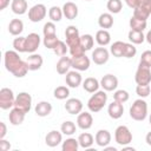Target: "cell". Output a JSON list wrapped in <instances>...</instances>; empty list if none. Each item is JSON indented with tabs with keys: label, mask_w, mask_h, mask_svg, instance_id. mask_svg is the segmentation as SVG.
Listing matches in <instances>:
<instances>
[{
	"label": "cell",
	"mask_w": 151,
	"mask_h": 151,
	"mask_svg": "<svg viewBox=\"0 0 151 151\" xmlns=\"http://www.w3.org/2000/svg\"><path fill=\"white\" fill-rule=\"evenodd\" d=\"M4 63H5V67L6 70L12 73L14 77L17 78H22L27 74V72L29 71L27 67L26 61H24L20 57H19V52L14 51H6L4 54Z\"/></svg>",
	"instance_id": "1"
},
{
	"label": "cell",
	"mask_w": 151,
	"mask_h": 151,
	"mask_svg": "<svg viewBox=\"0 0 151 151\" xmlns=\"http://www.w3.org/2000/svg\"><path fill=\"white\" fill-rule=\"evenodd\" d=\"M130 117L137 122H143L147 117V103L143 98L133 101L130 107Z\"/></svg>",
	"instance_id": "2"
},
{
	"label": "cell",
	"mask_w": 151,
	"mask_h": 151,
	"mask_svg": "<svg viewBox=\"0 0 151 151\" xmlns=\"http://www.w3.org/2000/svg\"><path fill=\"white\" fill-rule=\"evenodd\" d=\"M107 101V94L105 91H97L87 101V107L91 112H99Z\"/></svg>",
	"instance_id": "3"
},
{
	"label": "cell",
	"mask_w": 151,
	"mask_h": 151,
	"mask_svg": "<svg viewBox=\"0 0 151 151\" xmlns=\"http://www.w3.org/2000/svg\"><path fill=\"white\" fill-rule=\"evenodd\" d=\"M114 139H116L117 144H119L122 146H126L127 144H130L132 142V133L127 126L120 125L114 131Z\"/></svg>",
	"instance_id": "4"
},
{
	"label": "cell",
	"mask_w": 151,
	"mask_h": 151,
	"mask_svg": "<svg viewBox=\"0 0 151 151\" xmlns=\"http://www.w3.org/2000/svg\"><path fill=\"white\" fill-rule=\"evenodd\" d=\"M15 97L11 88L2 87L0 90V107L2 110H8L11 107H14Z\"/></svg>",
	"instance_id": "5"
},
{
	"label": "cell",
	"mask_w": 151,
	"mask_h": 151,
	"mask_svg": "<svg viewBox=\"0 0 151 151\" xmlns=\"http://www.w3.org/2000/svg\"><path fill=\"white\" fill-rule=\"evenodd\" d=\"M14 107L24 111L25 113H28L31 107H32V97H31V94L27 93V92H20L15 97Z\"/></svg>",
	"instance_id": "6"
},
{
	"label": "cell",
	"mask_w": 151,
	"mask_h": 151,
	"mask_svg": "<svg viewBox=\"0 0 151 151\" xmlns=\"http://www.w3.org/2000/svg\"><path fill=\"white\" fill-rule=\"evenodd\" d=\"M151 15V0H138V6L133 9V17L146 20Z\"/></svg>",
	"instance_id": "7"
},
{
	"label": "cell",
	"mask_w": 151,
	"mask_h": 151,
	"mask_svg": "<svg viewBox=\"0 0 151 151\" xmlns=\"http://www.w3.org/2000/svg\"><path fill=\"white\" fill-rule=\"evenodd\" d=\"M134 80L137 85H150L151 83V70L150 67H146L144 65L138 66L136 74H134Z\"/></svg>",
	"instance_id": "8"
},
{
	"label": "cell",
	"mask_w": 151,
	"mask_h": 151,
	"mask_svg": "<svg viewBox=\"0 0 151 151\" xmlns=\"http://www.w3.org/2000/svg\"><path fill=\"white\" fill-rule=\"evenodd\" d=\"M46 13H47L46 6L42 4H37L28 9V19L32 22H39L46 17Z\"/></svg>",
	"instance_id": "9"
},
{
	"label": "cell",
	"mask_w": 151,
	"mask_h": 151,
	"mask_svg": "<svg viewBox=\"0 0 151 151\" xmlns=\"http://www.w3.org/2000/svg\"><path fill=\"white\" fill-rule=\"evenodd\" d=\"M65 37H66V44H67L68 47L80 44L79 31H78V28H77L76 26H73V25L66 27V29H65Z\"/></svg>",
	"instance_id": "10"
},
{
	"label": "cell",
	"mask_w": 151,
	"mask_h": 151,
	"mask_svg": "<svg viewBox=\"0 0 151 151\" xmlns=\"http://www.w3.org/2000/svg\"><path fill=\"white\" fill-rule=\"evenodd\" d=\"M92 60L96 65H104L107 63L109 58H110V52L105 48V47H97L93 50L92 52Z\"/></svg>",
	"instance_id": "11"
},
{
	"label": "cell",
	"mask_w": 151,
	"mask_h": 151,
	"mask_svg": "<svg viewBox=\"0 0 151 151\" xmlns=\"http://www.w3.org/2000/svg\"><path fill=\"white\" fill-rule=\"evenodd\" d=\"M65 83L68 87H72V88H77L81 83H83V78H81V74L79 73V71L74 70V71H68L66 73V77H65Z\"/></svg>",
	"instance_id": "12"
},
{
	"label": "cell",
	"mask_w": 151,
	"mask_h": 151,
	"mask_svg": "<svg viewBox=\"0 0 151 151\" xmlns=\"http://www.w3.org/2000/svg\"><path fill=\"white\" fill-rule=\"evenodd\" d=\"M40 42H41V39L38 33H29L26 37V52L34 53L38 50Z\"/></svg>",
	"instance_id": "13"
},
{
	"label": "cell",
	"mask_w": 151,
	"mask_h": 151,
	"mask_svg": "<svg viewBox=\"0 0 151 151\" xmlns=\"http://www.w3.org/2000/svg\"><path fill=\"white\" fill-rule=\"evenodd\" d=\"M100 86L104 91H114L118 86V78L113 74H105L100 79Z\"/></svg>",
	"instance_id": "14"
},
{
	"label": "cell",
	"mask_w": 151,
	"mask_h": 151,
	"mask_svg": "<svg viewBox=\"0 0 151 151\" xmlns=\"http://www.w3.org/2000/svg\"><path fill=\"white\" fill-rule=\"evenodd\" d=\"M90 59L87 55L83 54L79 57H72V67L77 71H86L90 67Z\"/></svg>",
	"instance_id": "15"
},
{
	"label": "cell",
	"mask_w": 151,
	"mask_h": 151,
	"mask_svg": "<svg viewBox=\"0 0 151 151\" xmlns=\"http://www.w3.org/2000/svg\"><path fill=\"white\" fill-rule=\"evenodd\" d=\"M65 110L70 114H79L83 110V103L78 98H70V99L66 100Z\"/></svg>",
	"instance_id": "16"
},
{
	"label": "cell",
	"mask_w": 151,
	"mask_h": 151,
	"mask_svg": "<svg viewBox=\"0 0 151 151\" xmlns=\"http://www.w3.org/2000/svg\"><path fill=\"white\" fill-rule=\"evenodd\" d=\"M93 124V118L88 112H80L77 117V125L81 130H88Z\"/></svg>",
	"instance_id": "17"
},
{
	"label": "cell",
	"mask_w": 151,
	"mask_h": 151,
	"mask_svg": "<svg viewBox=\"0 0 151 151\" xmlns=\"http://www.w3.org/2000/svg\"><path fill=\"white\" fill-rule=\"evenodd\" d=\"M61 142H63V134H61V132H59V131H57V130L50 131V132L46 134V137H45V143H46V145L50 146V147H55V146H58Z\"/></svg>",
	"instance_id": "18"
},
{
	"label": "cell",
	"mask_w": 151,
	"mask_h": 151,
	"mask_svg": "<svg viewBox=\"0 0 151 151\" xmlns=\"http://www.w3.org/2000/svg\"><path fill=\"white\" fill-rule=\"evenodd\" d=\"M42 57L38 53H31V55L27 57L26 59V64L29 71H37L42 66Z\"/></svg>",
	"instance_id": "19"
},
{
	"label": "cell",
	"mask_w": 151,
	"mask_h": 151,
	"mask_svg": "<svg viewBox=\"0 0 151 151\" xmlns=\"http://www.w3.org/2000/svg\"><path fill=\"white\" fill-rule=\"evenodd\" d=\"M107 113H109V116L112 119H119L123 116V113H124V106H123V104L119 103V101L113 100L109 105V107H107Z\"/></svg>",
	"instance_id": "20"
},
{
	"label": "cell",
	"mask_w": 151,
	"mask_h": 151,
	"mask_svg": "<svg viewBox=\"0 0 151 151\" xmlns=\"http://www.w3.org/2000/svg\"><path fill=\"white\" fill-rule=\"evenodd\" d=\"M63 13L66 19L74 20L78 17V6L72 1H67L63 6Z\"/></svg>",
	"instance_id": "21"
},
{
	"label": "cell",
	"mask_w": 151,
	"mask_h": 151,
	"mask_svg": "<svg viewBox=\"0 0 151 151\" xmlns=\"http://www.w3.org/2000/svg\"><path fill=\"white\" fill-rule=\"evenodd\" d=\"M25 116H26V113H25L24 111L17 109V107H13V109L9 111L8 119H9V123H11L12 125H15V126H17V125H20V124L24 123Z\"/></svg>",
	"instance_id": "22"
},
{
	"label": "cell",
	"mask_w": 151,
	"mask_h": 151,
	"mask_svg": "<svg viewBox=\"0 0 151 151\" xmlns=\"http://www.w3.org/2000/svg\"><path fill=\"white\" fill-rule=\"evenodd\" d=\"M94 140L97 143L98 146H101V147H105L110 144L111 142V133L107 131V130H99L97 133H96V137H94Z\"/></svg>",
	"instance_id": "23"
},
{
	"label": "cell",
	"mask_w": 151,
	"mask_h": 151,
	"mask_svg": "<svg viewBox=\"0 0 151 151\" xmlns=\"http://www.w3.org/2000/svg\"><path fill=\"white\" fill-rule=\"evenodd\" d=\"M57 72L59 74H66L70 68L72 67V58L70 57H60V59L57 63Z\"/></svg>",
	"instance_id": "24"
},
{
	"label": "cell",
	"mask_w": 151,
	"mask_h": 151,
	"mask_svg": "<svg viewBox=\"0 0 151 151\" xmlns=\"http://www.w3.org/2000/svg\"><path fill=\"white\" fill-rule=\"evenodd\" d=\"M27 8H28V4L26 0H12L11 2V9L14 14L22 15L27 12Z\"/></svg>",
	"instance_id": "25"
},
{
	"label": "cell",
	"mask_w": 151,
	"mask_h": 151,
	"mask_svg": "<svg viewBox=\"0 0 151 151\" xmlns=\"http://www.w3.org/2000/svg\"><path fill=\"white\" fill-rule=\"evenodd\" d=\"M99 86H100V81H98L96 78H93V77H88V78H86L84 81H83V88L86 91V92H88V93H94V92H97L98 91V88H99Z\"/></svg>",
	"instance_id": "26"
},
{
	"label": "cell",
	"mask_w": 151,
	"mask_h": 151,
	"mask_svg": "<svg viewBox=\"0 0 151 151\" xmlns=\"http://www.w3.org/2000/svg\"><path fill=\"white\" fill-rule=\"evenodd\" d=\"M34 111H35L37 116H39V117H46V116H48L52 112V105L48 101L42 100V101H39L35 105Z\"/></svg>",
	"instance_id": "27"
},
{
	"label": "cell",
	"mask_w": 151,
	"mask_h": 151,
	"mask_svg": "<svg viewBox=\"0 0 151 151\" xmlns=\"http://www.w3.org/2000/svg\"><path fill=\"white\" fill-rule=\"evenodd\" d=\"M24 31V22L20 19H12L8 24V32L12 35H20Z\"/></svg>",
	"instance_id": "28"
},
{
	"label": "cell",
	"mask_w": 151,
	"mask_h": 151,
	"mask_svg": "<svg viewBox=\"0 0 151 151\" xmlns=\"http://www.w3.org/2000/svg\"><path fill=\"white\" fill-rule=\"evenodd\" d=\"M98 25L103 29L111 28L113 26V17L111 13H101L98 18Z\"/></svg>",
	"instance_id": "29"
},
{
	"label": "cell",
	"mask_w": 151,
	"mask_h": 151,
	"mask_svg": "<svg viewBox=\"0 0 151 151\" xmlns=\"http://www.w3.org/2000/svg\"><path fill=\"white\" fill-rule=\"evenodd\" d=\"M96 41L100 46H106L111 41V34L109 33L107 29H99L96 33Z\"/></svg>",
	"instance_id": "30"
},
{
	"label": "cell",
	"mask_w": 151,
	"mask_h": 151,
	"mask_svg": "<svg viewBox=\"0 0 151 151\" xmlns=\"http://www.w3.org/2000/svg\"><path fill=\"white\" fill-rule=\"evenodd\" d=\"M78 142H79V145L83 147V149H90L92 145H93V136L88 132H84L81 134H79L78 137Z\"/></svg>",
	"instance_id": "31"
},
{
	"label": "cell",
	"mask_w": 151,
	"mask_h": 151,
	"mask_svg": "<svg viewBox=\"0 0 151 151\" xmlns=\"http://www.w3.org/2000/svg\"><path fill=\"white\" fill-rule=\"evenodd\" d=\"M130 28L133 29V31H139V32H143L145 28H146V20H143V19H139V18H136V17H131L130 18Z\"/></svg>",
	"instance_id": "32"
},
{
	"label": "cell",
	"mask_w": 151,
	"mask_h": 151,
	"mask_svg": "<svg viewBox=\"0 0 151 151\" xmlns=\"http://www.w3.org/2000/svg\"><path fill=\"white\" fill-rule=\"evenodd\" d=\"M127 38H129V40H130L133 45L143 44L144 40H145V35H144L143 32L133 31V29H130V32H129V34H127Z\"/></svg>",
	"instance_id": "33"
},
{
	"label": "cell",
	"mask_w": 151,
	"mask_h": 151,
	"mask_svg": "<svg viewBox=\"0 0 151 151\" xmlns=\"http://www.w3.org/2000/svg\"><path fill=\"white\" fill-rule=\"evenodd\" d=\"M124 47H125V42L124 41H114L111 47H110V52L113 54V57L116 58H120L123 57V53H124Z\"/></svg>",
	"instance_id": "34"
},
{
	"label": "cell",
	"mask_w": 151,
	"mask_h": 151,
	"mask_svg": "<svg viewBox=\"0 0 151 151\" xmlns=\"http://www.w3.org/2000/svg\"><path fill=\"white\" fill-rule=\"evenodd\" d=\"M79 146H80V145H79L78 139L70 137V138H67L66 140L63 142L61 149H63V151H77Z\"/></svg>",
	"instance_id": "35"
},
{
	"label": "cell",
	"mask_w": 151,
	"mask_h": 151,
	"mask_svg": "<svg viewBox=\"0 0 151 151\" xmlns=\"http://www.w3.org/2000/svg\"><path fill=\"white\" fill-rule=\"evenodd\" d=\"M60 131H61V133H64V134H66V136H72L73 133H76L77 126H76V124H74L73 122L67 120V122H64V123L61 124Z\"/></svg>",
	"instance_id": "36"
},
{
	"label": "cell",
	"mask_w": 151,
	"mask_h": 151,
	"mask_svg": "<svg viewBox=\"0 0 151 151\" xmlns=\"http://www.w3.org/2000/svg\"><path fill=\"white\" fill-rule=\"evenodd\" d=\"M63 15H64V13H63V8H60V7H58V6H52L51 8H50V11H48V17H50V19L54 22V21H60L61 20V18H63Z\"/></svg>",
	"instance_id": "37"
},
{
	"label": "cell",
	"mask_w": 151,
	"mask_h": 151,
	"mask_svg": "<svg viewBox=\"0 0 151 151\" xmlns=\"http://www.w3.org/2000/svg\"><path fill=\"white\" fill-rule=\"evenodd\" d=\"M80 45L84 47L85 52L90 51L94 45V39L91 34H83L80 35Z\"/></svg>",
	"instance_id": "38"
},
{
	"label": "cell",
	"mask_w": 151,
	"mask_h": 151,
	"mask_svg": "<svg viewBox=\"0 0 151 151\" xmlns=\"http://www.w3.org/2000/svg\"><path fill=\"white\" fill-rule=\"evenodd\" d=\"M53 96H54V98H57V99H59V100H64V99L68 98V96H70V90H68L67 86H58V87L54 88Z\"/></svg>",
	"instance_id": "39"
},
{
	"label": "cell",
	"mask_w": 151,
	"mask_h": 151,
	"mask_svg": "<svg viewBox=\"0 0 151 151\" xmlns=\"http://www.w3.org/2000/svg\"><path fill=\"white\" fill-rule=\"evenodd\" d=\"M106 7H107L110 13L117 14V13H119L122 11L123 2H122V0H109L107 4H106Z\"/></svg>",
	"instance_id": "40"
},
{
	"label": "cell",
	"mask_w": 151,
	"mask_h": 151,
	"mask_svg": "<svg viewBox=\"0 0 151 151\" xmlns=\"http://www.w3.org/2000/svg\"><path fill=\"white\" fill-rule=\"evenodd\" d=\"M13 47L17 52L24 53L26 52V37H18L13 40Z\"/></svg>",
	"instance_id": "41"
},
{
	"label": "cell",
	"mask_w": 151,
	"mask_h": 151,
	"mask_svg": "<svg viewBox=\"0 0 151 151\" xmlns=\"http://www.w3.org/2000/svg\"><path fill=\"white\" fill-rule=\"evenodd\" d=\"M59 42V39L57 37V34H53V35H46L44 37V40H42V44L46 48H50V50H53L57 44Z\"/></svg>",
	"instance_id": "42"
},
{
	"label": "cell",
	"mask_w": 151,
	"mask_h": 151,
	"mask_svg": "<svg viewBox=\"0 0 151 151\" xmlns=\"http://www.w3.org/2000/svg\"><path fill=\"white\" fill-rule=\"evenodd\" d=\"M129 98H130V94H129V92L125 91V90H117V91L114 92V94H113V99H114L116 101L122 103V104L126 103V101L129 100Z\"/></svg>",
	"instance_id": "43"
},
{
	"label": "cell",
	"mask_w": 151,
	"mask_h": 151,
	"mask_svg": "<svg viewBox=\"0 0 151 151\" xmlns=\"http://www.w3.org/2000/svg\"><path fill=\"white\" fill-rule=\"evenodd\" d=\"M136 53H137V48L134 47V45L132 42H125L123 57L124 58H133L136 55Z\"/></svg>",
	"instance_id": "44"
},
{
	"label": "cell",
	"mask_w": 151,
	"mask_h": 151,
	"mask_svg": "<svg viewBox=\"0 0 151 151\" xmlns=\"http://www.w3.org/2000/svg\"><path fill=\"white\" fill-rule=\"evenodd\" d=\"M67 44H65L64 41H61V40H59V42L57 44V46L53 48V52L55 53V55H58V57H64V55H66V53H67Z\"/></svg>",
	"instance_id": "45"
},
{
	"label": "cell",
	"mask_w": 151,
	"mask_h": 151,
	"mask_svg": "<svg viewBox=\"0 0 151 151\" xmlns=\"http://www.w3.org/2000/svg\"><path fill=\"white\" fill-rule=\"evenodd\" d=\"M150 92H151L150 85H137V87H136V93H137L140 98H146V97H149Z\"/></svg>",
	"instance_id": "46"
},
{
	"label": "cell",
	"mask_w": 151,
	"mask_h": 151,
	"mask_svg": "<svg viewBox=\"0 0 151 151\" xmlns=\"http://www.w3.org/2000/svg\"><path fill=\"white\" fill-rule=\"evenodd\" d=\"M55 31H57V27L54 25L53 21H48L44 25V28H42V33H44V37L46 35H53L55 34Z\"/></svg>",
	"instance_id": "47"
},
{
	"label": "cell",
	"mask_w": 151,
	"mask_h": 151,
	"mask_svg": "<svg viewBox=\"0 0 151 151\" xmlns=\"http://www.w3.org/2000/svg\"><path fill=\"white\" fill-rule=\"evenodd\" d=\"M139 64L151 68V51H150V50H147V51H144V52L142 53Z\"/></svg>",
	"instance_id": "48"
},
{
	"label": "cell",
	"mask_w": 151,
	"mask_h": 151,
	"mask_svg": "<svg viewBox=\"0 0 151 151\" xmlns=\"http://www.w3.org/2000/svg\"><path fill=\"white\" fill-rule=\"evenodd\" d=\"M68 51H70V53H71L72 57H79V55L85 54V50H84V47L80 44L74 45V46H71L68 48Z\"/></svg>",
	"instance_id": "49"
},
{
	"label": "cell",
	"mask_w": 151,
	"mask_h": 151,
	"mask_svg": "<svg viewBox=\"0 0 151 151\" xmlns=\"http://www.w3.org/2000/svg\"><path fill=\"white\" fill-rule=\"evenodd\" d=\"M9 149H11L9 142H7L5 138H1V139H0V150H1V151H8Z\"/></svg>",
	"instance_id": "50"
},
{
	"label": "cell",
	"mask_w": 151,
	"mask_h": 151,
	"mask_svg": "<svg viewBox=\"0 0 151 151\" xmlns=\"http://www.w3.org/2000/svg\"><path fill=\"white\" fill-rule=\"evenodd\" d=\"M7 133V127H6V124L4 122H0V139L1 138H5Z\"/></svg>",
	"instance_id": "51"
},
{
	"label": "cell",
	"mask_w": 151,
	"mask_h": 151,
	"mask_svg": "<svg viewBox=\"0 0 151 151\" xmlns=\"http://www.w3.org/2000/svg\"><path fill=\"white\" fill-rule=\"evenodd\" d=\"M125 2H126V5H127L130 8H132V9H134V8L138 6V0H125Z\"/></svg>",
	"instance_id": "52"
},
{
	"label": "cell",
	"mask_w": 151,
	"mask_h": 151,
	"mask_svg": "<svg viewBox=\"0 0 151 151\" xmlns=\"http://www.w3.org/2000/svg\"><path fill=\"white\" fill-rule=\"evenodd\" d=\"M11 0H0V11H4L8 5Z\"/></svg>",
	"instance_id": "53"
},
{
	"label": "cell",
	"mask_w": 151,
	"mask_h": 151,
	"mask_svg": "<svg viewBox=\"0 0 151 151\" xmlns=\"http://www.w3.org/2000/svg\"><path fill=\"white\" fill-rule=\"evenodd\" d=\"M145 142H146V144H147V145H150V146H151V131H150V132H147V134H146V137H145Z\"/></svg>",
	"instance_id": "54"
},
{
	"label": "cell",
	"mask_w": 151,
	"mask_h": 151,
	"mask_svg": "<svg viewBox=\"0 0 151 151\" xmlns=\"http://www.w3.org/2000/svg\"><path fill=\"white\" fill-rule=\"evenodd\" d=\"M145 40H146V41H147V42L151 45V29H150V31L146 33V35H145Z\"/></svg>",
	"instance_id": "55"
},
{
	"label": "cell",
	"mask_w": 151,
	"mask_h": 151,
	"mask_svg": "<svg viewBox=\"0 0 151 151\" xmlns=\"http://www.w3.org/2000/svg\"><path fill=\"white\" fill-rule=\"evenodd\" d=\"M104 149H105V150H110V151H117V149H116V147H112V146H111V147H110V146H105Z\"/></svg>",
	"instance_id": "56"
},
{
	"label": "cell",
	"mask_w": 151,
	"mask_h": 151,
	"mask_svg": "<svg viewBox=\"0 0 151 151\" xmlns=\"http://www.w3.org/2000/svg\"><path fill=\"white\" fill-rule=\"evenodd\" d=\"M149 120H150V125H151V114H150V118H149Z\"/></svg>",
	"instance_id": "57"
},
{
	"label": "cell",
	"mask_w": 151,
	"mask_h": 151,
	"mask_svg": "<svg viewBox=\"0 0 151 151\" xmlns=\"http://www.w3.org/2000/svg\"><path fill=\"white\" fill-rule=\"evenodd\" d=\"M85 1H91V0H85Z\"/></svg>",
	"instance_id": "58"
}]
</instances>
